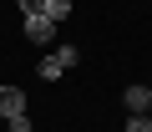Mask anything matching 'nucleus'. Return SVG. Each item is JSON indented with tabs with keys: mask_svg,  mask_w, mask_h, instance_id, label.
Returning <instances> with one entry per match:
<instances>
[{
	"mask_svg": "<svg viewBox=\"0 0 152 132\" xmlns=\"http://www.w3.org/2000/svg\"><path fill=\"white\" fill-rule=\"evenodd\" d=\"M122 102H127V112H147V102H152V87H127V92H122Z\"/></svg>",
	"mask_w": 152,
	"mask_h": 132,
	"instance_id": "7ed1b4c3",
	"label": "nucleus"
},
{
	"mask_svg": "<svg viewBox=\"0 0 152 132\" xmlns=\"http://www.w3.org/2000/svg\"><path fill=\"white\" fill-rule=\"evenodd\" d=\"M0 117H26V92L20 87H0Z\"/></svg>",
	"mask_w": 152,
	"mask_h": 132,
	"instance_id": "f03ea898",
	"label": "nucleus"
},
{
	"mask_svg": "<svg viewBox=\"0 0 152 132\" xmlns=\"http://www.w3.org/2000/svg\"><path fill=\"white\" fill-rule=\"evenodd\" d=\"M41 10H46V15H51V21L61 26V21L71 15V0H46V5H41Z\"/></svg>",
	"mask_w": 152,
	"mask_h": 132,
	"instance_id": "39448f33",
	"label": "nucleus"
},
{
	"mask_svg": "<svg viewBox=\"0 0 152 132\" xmlns=\"http://www.w3.org/2000/svg\"><path fill=\"white\" fill-rule=\"evenodd\" d=\"M36 71H41V81H56V76H61V71H66V66H61V56H56V51H51V56H46V61H41V66H36Z\"/></svg>",
	"mask_w": 152,
	"mask_h": 132,
	"instance_id": "20e7f679",
	"label": "nucleus"
},
{
	"mask_svg": "<svg viewBox=\"0 0 152 132\" xmlns=\"http://www.w3.org/2000/svg\"><path fill=\"white\" fill-rule=\"evenodd\" d=\"M26 36H31L36 46H46V41L56 36V21H51L46 10H36V15H26Z\"/></svg>",
	"mask_w": 152,
	"mask_h": 132,
	"instance_id": "f257e3e1",
	"label": "nucleus"
},
{
	"mask_svg": "<svg viewBox=\"0 0 152 132\" xmlns=\"http://www.w3.org/2000/svg\"><path fill=\"white\" fill-rule=\"evenodd\" d=\"M10 132H31V117H10Z\"/></svg>",
	"mask_w": 152,
	"mask_h": 132,
	"instance_id": "1a4fd4ad",
	"label": "nucleus"
},
{
	"mask_svg": "<svg viewBox=\"0 0 152 132\" xmlns=\"http://www.w3.org/2000/svg\"><path fill=\"white\" fill-rule=\"evenodd\" d=\"M56 56H61V66H66V71H71L76 61H81V51H76V46H56Z\"/></svg>",
	"mask_w": 152,
	"mask_h": 132,
	"instance_id": "0eeeda50",
	"label": "nucleus"
},
{
	"mask_svg": "<svg viewBox=\"0 0 152 132\" xmlns=\"http://www.w3.org/2000/svg\"><path fill=\"white\" fill-rule=\"evenodd\" d=\"M147 112H152V102H147Z\"/></svg>",
	"mask_w": 152,
	"mask_h": 132,
	"instance_id": "9d476101",
	"label": "nucleus"
},
{
	"mask_svg": "<svg viewBox=\"0 0 152 132\" xmlns=\"http://www.w3.org/2000/svg\"><path fill=\"white\" fill-rule=\"evenodd\" d=\"M15 5H20V10H26V15H36V10H41V5H46V0H15Z\"/></svg>",
	"mask_w": 152,
	"mask_h": 132,
	"instance_id": "6e6552de",
	"label": "nucleus"
},
{
	"mask_svg": "<svg viewBox=\"0 0 152 132\" xmlns=\"http://www.w3.org/2000/svg\"><path fill=\"white\" fill-rule=\"evenodd\" d=\"M127 132H152V112H132L127 117Z\"/></svg>",
	"mask_w": 152,
	"mask_h": 132,
	"instance_id": "423d86ee",
	"label": "nucleus"
}]
</instances>
